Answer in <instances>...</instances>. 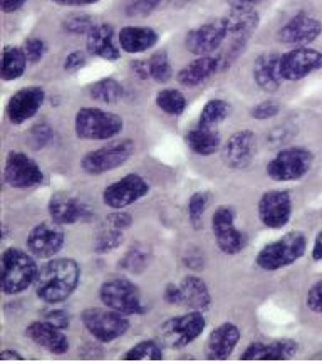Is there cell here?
Wrapping results in <instances>:
<instances>
[{"instance_id": "obj_4", "label": "cell", "mask_w": 322, "mask_h": 364, "mask_svg": "<svg viewBox=\"0 0 322 364\" xmlns=\"http://www.w3.org/2000/svg\"><path fill=\"white\" fill-rule=\"evenodd\" d=\"M124 121L121 116L100 108H81L74 118V132L79 139L107 141L123 132Z\"/></svg>"}, {"instance_id": "obj_17", "label": "cell", "mask_w": 322, "mask_h": 364, "mask_svg": "<svg viewBox=\"0 0 322 364\" xmlns=\"http://www.w3.org/2000/svg\"><path fill=\"white\" fill-rule=\"evenodd\" d=\"M45 101V91L39 86H27L14 92L6 106L7 119L14 126H21L39 113Z\"/></svg>"}, {"instance_id": "obj_39", "label": "cell", "mask_w": 322, "mask_h": 364, "mask_svg": "<svg viewBox=\"0 0 322 364\" xmlns=\"http://www.w3.org/2000/svg\"><path fill=\"white\" fill-rule=\"evenodd\" d=\"M149 264V252L143 245H134L119 260V267L132 274H141Z\"/></svg>"}, {"instance_id": "obj_9", "label": "cell", "mask_w": 322, "mask_h": 364, "mask_svg": "<svg viewBox=\"0 0 322 364\" xmlns=\"http://www.w3.org/2000/svg\"><path fill=\"white\" fill-rule=\"evenodd\" d=\"M134 153V143L129 139L121 141H111L104 146L95 149L84 155L81 160V168L84 173L91 176L104 175L107 171H113L116 168L123 166Z\"/></svg>"}, {"instance_id": "obj_20", "label": "cell", "mask_w": 322, "mask_h": 364, "mask_svg": "<svg viewBox=\"0 0 322 364\" xmlns=\"http://www.w3.org/2000/svg\"><path fill=\"white\" fill-rule=\"evenodd\" d=\"M257 155V134L252 129H240L228 138L222 149L223 163L232 170H245Z\"/></svg>"}, {"instance_id": "obj_23", "label": "cell", "mask_w": 322, "mask_h": 364, "mask_svg": "<svg viewBox=\"0 0 322 364\" xmlns=\"http://www.w3.org/2000/svg\"><path fill=\"white\" fill-rule=\"evenodd\" d=\"M242 333L233 323H222L217 326L207 339V358L212 361H223L232 356L237 344L240 343Z\"/></svg>"}, {"instance_id": "obj_47", "label": "cell", "mask_w": 322, "mask_h": 364, "mask_svg": "<svg viewBox=\"0 0 322 364\" xmlns=\"http://www.w3.org/2000/svg\"><path fill=\"white\" fill-rule=\"evenodd\" d=\"M44 319L49 321L50 324H54L59 329H68L71 326V316L68 314V311L64 309H45Z\"/></svg>"}, {"instance_id": "obj_50", "label": "cell", "mask_w": 322, "mask_h": 364, "mask_svg": "<svg viewBox=\"0 0 322 364\" xmlns=\"http://www.w3.org/2000/svg\"><path fill=\"white\" fill-rule=\"evenodd\" d=\"M163 297L168 304L171 306H180L181 304V292H180V286L178 284L168 282L165 287V292H163Z\"/></svg>"}, {"instance_id": "obj_45", "label": "cell", "mask_w": 322, "mask_h": 364, "mask_svg": "<svg viewBox=\"0 0 322 364\" xmlns=\"http://www.w3.org/2000/svg\"><path fill=\"white\" fill-rule=\"evenodd\" d=\"M104 223L113 228H118V230L126 232L133 225V215L132 213L124 212V210H113L109 215H106Z\"/></svg>"}, {"instance_id": "obj_7", "label": "cell", "mask_w": 322, "mask_h": 364, "mask_svg": "<svg viewBox=\"0 0 322 364\" xmlns=\"http://www.w3.org/2000/svg\"><path fill=\"white\" fill-rule=\"evenodd\" d=\"M84 329L102 344L113 343L129 329V321L109 307H86L81 314Z\"/></svg>"}, {"instance_id": "obj_13", "label": "cell", "mask_w": 322, "mask_h": 364, "mask_svg": "<svg viewBox=\"0 0 322 364\" xmlns=\"http://www.w3.org/2000/svg\"><path fill=\"white\" fill-rule=\"evenodd\" d=\"M149 193L148 181L136 173H129L113 181L102 191V203L113 210H124Z\"/></svg>"}, {"instance_id": "obj_32", "label": "cell", "mask_w": 322, "mask_h": 364, "mask_svg": "<svg viewBox=\"0 0 322 364\" xmlns=\"http://www.w3.org/2000/svg\"><path fill=\"white\" fill-rule=\"evenodd\" d=\"M232 113L230 102L225 100H220V97H215V100H210L205 102L202 113H200L198 118V126L200 128L207 129H217L223 121H225Z\"/></svg>"}, {"instance_id": "obj_58", "label": "cell", "mask_w": 322, "mask_h": 364, "mask_svg": "<svg viewBox=\"0 0 322 364\" xmlns=\"http://www.w3.org/2000/svg\"><path fill=\"white\" fill-rule=\"evenodd\" d=\"M149 2H153V4H155V6L158 7V6H160V4H163V2H166V0H149Z\"/></svg>"}, {"instance_id": "obj_21", "label": "cell", "mask_w": 322, "mask_h": 364, "mask_svg": "<svg viewBox=\"0 0 322 364\" xmlns=\"http://www.w3.org/2000/svg\"><path fill=\"white\" fill-rule=\"evenodd\" d=\"M299 351V343L294 339H275L270 343L255 341L245 348L242 361H286Z\"/></svg>"}, {"instance_id": "obj_54", "label": "cell", "mask_w": 322, "mask_h": 364, "mask_svg": "<svg viewBox=\"0 0 322 364\" xmlns=\"http://www.w3.org/2000/svg\"><path fill=\"white\" fill-rule=\"evenodd\" d=\"M26 4L27 0H2V2H0V7H2L4 14H12L24 7Z\"/></svg>"}, {"instance_id": "obj_3", "label": "cell", "mask_w": 322, "mask_h": 364, "mask_svg": "<svg viewBox=\"0 0 322 364\" xmlns=\"http://www.w3.org/2000/svg\"><path fill=\"white\" fill-rule=\"evenodd\" d=\"M307 250V239L302 232H289L281 239L269 242L255 257L257 267L264 272H277L284 267L299 262Z\"/></svg>"}, {"instance_id": "obj_42", "label": "cell", "mask_w": 322, "mask_h": 364, "mask_svg": "<svg viewBox=\"0 0 322 364\" xmlns=\"http://www.w3.org/2000/svg\"><path fill=\"white\" fill-rule=\"evenodd\" d=\"M247 42L245 39H232L230 46H228V49L223 53L222 55H218V60H220V71H225L232 66L233 63H235L237 59H239V55L244 53L245 48H247Z\"/></svg>"}, {"instance_id": "obj_37", "label": "cell", "mask_w": 322, "mask_h": 364, "mask_svg": "<svg viewBox=\"0 0 322 364\" xmlns=\"http://www.w3.org/2000/svg\"><path fill=\"white\" fill-rule=\"evenodd\" d=\"M124 242V232L118 230V228H113L109 225H106L97 232L96 240H95V250L97 254H109L121 247V244Z\"/></svg>"}, {"instance_id": "obj_48", "label": "cell", "mask_w": 322, "mask_h": 364, "mask_svg": "<svg viewBox=\"0 0 322 364\" xmlns=\"http://www.w3.org/2000/svg\"><path fill=\"white\" fill-rule=\"evenodd\" d=\"M155 9L156 6L149 0H132L126 7V14H128V17H146Z\"/></svg>"}, {"instance_id": "obj_11", "label": "cell", "mask_w": 322, "mask_h": 364, "mask_svg": "<svg viewBox=\"0 0 322 364\" xmlns=\"http://www.w3.org/2000/svg\"><path fill=\"white\" fill-rule=\"evenodd\" d=\"M4 180L14 190H31L44 181V171L27 153L11 151L6 158Z\"/></svg>"}, {"instance_id": "obj_12", "label": "cell", "mask_w": 322, "mask_h": 364, "mask_svg": "<svg viewBox=\"0 0 322 364\" xmlns=\"http://www.w3.org/2000/svg\"><path fill=\"white\" fill-rule=\"evenodd\" d=\"M292 197L286 190L265 191L257 203V215L264 227L270 230H281L287 227L292 217Z\"/></svg>"}, {"instance_id": "obj_10", "label": "cell", "mask_w": 322, "mask_h": 364, "mask_svg": "<svg viewBox=\"0 0 322 364\" xmlns=\"http://www.w3.org/2000/svg\"><path fill=\"white\" fill-rule=\"evenodd\" d=\"M235 210L222 205L212 217V233L218 250L225 255H237L249 244L247 233L235 225Z\"/></svg>"}, {"instance_id": "obj_24", "label": "cell", "mask_w": 322, "mask_h": 364, "mask_svg": "<svg viewBox=\"0 0 322 364\" xmlns=\"http://www.w3.org/2000/svg\"><path fill=\"white\" fill-rule=\"evenodd\" d=\"M86 49L90 55L118 60L121 58V48L114 41V27L111 24H95L86 36Z\"/></svg>"}, {"instance_id": "obj_33", "label": "cell", "mask_w": 322, "mask_h": 364, "mask_svg": "<svg viewBox=\"0 0 322 364\" xmlns=\"http://www.w3.org/2000/svg\"><path fill=\"white\" fill-rule=\"evenodd\" d=\"M87 92H90L91 100L102 102V105H114V102L123 100L124 87L121 86V82L116 81V79L104 77L92 82L91 86L87 87Z\"/></svg>"}, {"instance_id": "obj_30", "label": "cell", "mask_w": 322, "mask_h": 364, "mask_svg": "<svg viewBox=\"0 0 322 364\" xmlns=\"http://www.w3.org/2000/svg\"><path fill=\"white\" fill-rule=\"evenodd\" d=\"M185 141L191 149V153L198 156H212L217 151H220L222 138L217 129L207 128H195L186 133Z\"/></svg>"}, {"instance_id": "obj_46", "label": "cell", "mask_w": 322, "mask_h": 364, "mask_svg": "<svg viewBox=\"0 0 322 364\" xmlns=\"http://www.w3.org/2000/svg\"><path fill=\"white\" fill-rule=\"evenodd\" d=\"M307 309L314 314H322V279L317 281L306 294Z\"/></svg>"}, {"instance_id": "obj_28", "label": "cell", "mask_w": 322, "mask_h": 364, "mask_svg": "<svg viewBox=\"0 0 322 364\" xmlns=\"http://www.w3.org/2000/svg\"><path fill=\"white\" fill-rule=\"evenodd\" d=\"M158 42V32L153 27L146 26H126L119 31L118 44L121 50L128 54H141Z\"/></svg>"}, {"instance_id": "obj_18", "label": "cell", "mask_w": 322, "mask_h": 364, "mask_svg": "<svg viewBox=\"0 0 322 364\" xmlns=\"http://www.w3.org/2000/svg\"><path fill=\"white\" fill-rule=\"evenodd\" d=\"M322 34V24L319 18L307 12H297L289 18L277 32L279 42L286 46H307Z\"/></svg>"}, {"instance_id": "obj_56", "label": "cell", "mask_w": 322, "mask_h": 364, "mask_svg": "<svg viewBox=\"0 0 322 364\" xmlns=\"http://www.w3.org/2000/svg\"><path fill=\"white\" fill-rule=\"evenodd\" d=\"M228 7L230 9H242V7H250L255 9V6L262 4L264 0H227Z\"/></svg>"}, {"instance_id": "obj_22", "label": "cell", "mask_w": 322, "mask_h": 364, "mask_svg": "<svg viewBox=\"0 0 322 364\" xmlns=\"http://www.w3.org/2000/svg\"><path fill=\"white\" fill-rule=\"evenodd\" d=\"M26 336L37 346L48 349L53 354H66L69 351V339L64 331L45 319L34 321L27 326Z\"/></svg>"}, {"instance_id": "obj_31", "label": "cell", "mask_w": 322, "mask_h": 364, "mask_svg": "<svg viewBox=\"0 0 322 364\" xmlns=\"http://www.w3.org/2000/svg\"><path fill=\"white\" fill-rule=\"evenodd\" d=\"M27 63H29V59H27L24 48L6 46L2 53V69H0L2 81L11 82L24 76Z\"/></svg>"}, {"instance_id": "obj_5", "label": "cell", "mask_w": 322, "mask_h": 364, "mask_svg": "<svg viewBox=\"0 0 322 364\" xmlns=\"http://www.w3.org/2000/svg\"><path fill=\"white\" fill-rule=\"evenodd\" d=\"M100 299L102 306L109 307L119 314L139 316L146 312L138 286L126 277H113L102 282L100 287Z\"/></svg>"}, {"instance_id": "obj_43", "label": "cell", "mask_w": 322, "mask_h": 364, "mask_svg": "<svg viewBox=\"0 0 322 364\" xmlns=\"http://www.w3.org/2000/svg\"><path fill=\"white\" fill-rule=\"evenodd\" d=\"M53 136L54 133L48 123H37L31 129V144L36 149H42L53 141Z\"/></svg>"}, {"instance_id": "obj_19", "label": "cell", "mask_w": 322, "mask_h": 364, "mask_svg": "<svg viewBox=\"0 0 322 364\" xmlns=\"http://www.w3.org/2000/svg\"><path fill=\"white\" fill-rule=\"evenodd\" d=\"M50 220L59 225H71L77 222H90L95 217L91 207L82 200L66 191H58L49 200L48 205Z\"/></svg>"}, {"instance_id": "obj_26", "label": "cell", "mask_w": 322, "mask_h": 364, "mask_svg": "<svg viewBox=\"0 0 322 364\" xmlns=\"http://www.w3.org/2000/svg\"><path fill=\"white\" fill-rule=\"evenodd\" d=\"M180 292H181V304L188 311H200L207 312L212 307V294L207 282L198 275L190 274L185 275L180 281Z\"/></svg>"}, {"instance_id": "obj_49", "label": "cell", "mask_w": 322, "mask_h": 364, "mask_svg": "<svg viewBox=\"0 0 322 364\" xmlns=\"http://www.w3.org/2000/svg\"><path fill=\"white\" fill-rule=\"evenodd\" d=\"M87 55H90V53H84V50H73L64 59V69L69 73L79 71V69H82L87 64Z\"/></svg>"}, {"instance_id": "obj_52", "label": "cell", "mask_w": 322, "mask_h": 364, "mask_svg": "<svg viewBox=\"0 0 322 364\" xmlns=\"http://www.w3.org/2000/svg\"><path fill=\"white\" fill-rule=\"evenodd\" d=\"M59 7H86V6H95V4L101 2V0H50Z\"/></svg>"}, {"instance_id": "obj_27", "label": "cell", "mask_w": 322, "mask_h": 364, "mask_svg": "<svg viewBox=\"0 0 322 364\" xmlns=\"http://www.w3.org/2000/svg\"><path fill=\"white\" fill-rule=\"evenodd\" d=\"M217 71H220L218 55L217 58L215 55H200L180 69L176 74V81L185 87H197L212 77Z\"/></svg>"}, {"instance_id": "obj_53", "label": "cell", "mask_w": 322, "mask_h": 364, "mask_svg": "<svg viewBox=\"0 0 322 364\" xmlns=\"http://www.w3.org/2000/svg\"><path fill=\"white\" fill-rule=\"evenodd\" d=\"M132 71L136 74L139 79H148L149 77V64L148 60L136 59L132 63Z\"/></svg>"}, {"instance_id": "obj_57", "label": "cell", "mask_w": 322, "mask_h": 364, "mask_svg": "<svg viewBox=\"0 0 322 364\" xmlns=\"http://www.w3.org/2000/svg\"><path fill=\"white\" fill-rule=\"evenodd\" d=\"M0 359L2 361H24V356L22 354H18L16 349H4L2 354H0Z\"/></svg>"}, {"instance_id": "obj_6", "label": "cell", "mask_w": 322, "mask_h": 364, "mask_svg": "<svg viewBox=\"0 0 322 364\" xmlns=\"http://www.w3.org/2000/svg\"><path fill=\"white\" fill-rule=\"evenodd\" d=\"M312 163H314V155L307 148H282L267 163L265 173H267L270 180L279 181V183H284V181H299L309 173Z\"/></svg>"}, {"instance_id": "obj_14", "label": "cell", "mask_w": 322, "mask_h": 364, "mask_svg": "<svg viewBox=\"0 0 322 364\" xmlns=\"http://www.w3.org/2000/svg\"><path fill=\"white\" fill-rule=\"evenodd\" d=\"M322 69V53L299 46L281 55V76L284 81H301Z\"/></svg>"}, {"instance_id": "obj_8", "label": "cell", "mask_w": 322, "mask_h": 364, "mask_svg": "<svg viewBox=\"0 0 322 364\" xmlns=\"http://www.w3.org/2000/svg\"><path fill=\"white\" fill-rule=\"evenodd\" d=\"M207 328V319L203 312L188 311L185 314L170 317L161 324V339L166 346L183 349L195 343Z\"/></svg>"}, {"instance_id": "obj_55", "label": "cell", "mask_w": 322, "mask_h": 364, "mask_svg": "<svg viewBox=\"0 0 322 364\" xmlns=\"http://www.w3.org/2000/svg\"><path fill=\"white\" fill-rule=\"evenodd\" d=\"M311 255H312V260H316V262H322V230L317 232Z\"/></svg>"}, {"instance_id": "obj_51", "label": "cell", "mask_w": 322, "mask_h": 364, "mask_svg": "<svg viewBox=\"0 0 322 364\" xmlns=\"http://www.w3.org/2000/svg\"><path fill=\"white\" fill-rule=\"evenodd\" d=\"M185 265L191 270H200L203 269V254L197 249L188 250V255L183 257Z\"/></svg>"}, {"instance_id": "obj_38", "label": "cell", "mask_w": 322, "mask_h": 364, "mask_svg": "<svg viewBox=\"0 0 322 364\" xmlns=\"http://www.w3.org/2000/svg\"><path fill=\"white\" fill-rule=\"evenodd\" d=\"M210 203V195L207 191H195L188 198V222L193 230H200L203 225V215Z\"/></svg>"}, {"instance_id": "obj_35", "label": "cell", "mask_w": 322, "mask_h": 364, "mask_svg": "<svg viewBox=\"0 0 322 364\" xmlns=\"http://www.w3.org/2000/svg\"><path fill=\"white\" fill-rule=\"evenodd\" d=\"M124 361H161L163 351L156 341H139L123 356Z\"/></svg>"}, {"instance_id": "obj_29", "label": "cell", "mask_w": 322, "mask_h": 364, "mask_svg": "<svg viewBox=\"0 0 322 364\" xmlns=\"http://www.w3.org/2000/svg\"><path fill=\"white\" fill-rule=\"evenodd\" d=\"M225 24L230 39H245L249 41L250 36L259 29L260 16L255 9L242 7V9H230L227 14Z\"/></svg>"}, {"instance_id": "obj_25", "label": "cell", "mask_w": 322, "mask_h": 364, "mask_svg": "<svg viewBox=\"0 0 322 364\" xmlns=\"http://www.w3.org/2000/svg\"><path fill=\"white\" fill-rule=\"evenodd\" d=\"M281 55L282 54L277 53L260 54L254 64V71H252L254 81L260 90L269 95L277 91L284 81L281 76Z\"/></svg>"}, {"instance_id": "obj_40", "label": "cell", "mask_w": 322, "mask_h": 364, "mask_svg": "<svg viewBox=\"0 0 322 364\" xmlns=\"http://www.w3.org/2000/svg\"><path fill=\"white\" fill-rule=\"evenodd\" d=\"M92 26H95V22H92V18L87 14H69L63 21L64 31L76 36H87V32L92 29Z\"/></svg>"}, {"instance_id": "obj_44", "label": "cell", "mask_w": 322, "mask_h": 364, "mask_svg": "<svg viewBox=\"0 0 322 364\" xmlns=\"http://www.w3.org/2000/svg\"><path fill=\"white\" fill-rule=\"evenodd\" d=\"M22 48H24L27 59H29V63L32 64L39 63V60L44 58L45 49H48L45 48V42L39 39V37H29V39H26Z\"/></svg>"}, {"instance_id": "obj_2", "label": "cell", "mask_w": 322, "mask_h": 364, "mask_svg": "<svg viewBox=\"0 0 322 364\" xmlns=\"http://www.w3.org/2000/svg\"><path fill=\"white\" fill-rule=\"evenodd\" d=\"M39 267L34 255L17 247H9L2 252V292L17 296L34 286Z\"/></svg>"}, {"instance_id": "obj_1", "label": "cell", "mask_w": 322, "mask_h": 364, "mask_svg": "<svg viewBox=\"0 0 322 364\" xmlns=\"http://www.w3.org/2000/svg\"><path fill=\"white\" fill-rule=\"evenodd\" d=\"M81 282V265L69 257L48 259L36 279V296L49 306L68 301Z\"/></svg>"}, {"instance_id": "obj_36", "label": "cell", "mask_w": 322, "mask_h": 364, "mask_svg": "<svg viewBox=\"0 0 322 364\" xmlns=\"http://www.w3.org/2000/svg\"><path fill=\"white\" fill-rule=\"evenodd\" d=\"M149 64V79L158 84H166L171 81L173 77V68H171L170 59H168V54L165 50H160V53H155L151 58L148 59Z\"/></svg>"}, {"instance_id": "obj_16", "label": "cell", "mask_w": 322, "mask_h": 364, "mask_svg": "<svg viewBox=\"0 0 322 364\" xmlns=\"http://www.w3.org/2000/svg\"><path fill=\"white\" fill-rule=\"evenodd\" d=\"M228 37L225 18H215V21L205 22V24L191 29L185 37V46L188 53L193 55H212L215 50L220 49Z\"/></svg>"}, {"instance_id": "obj_34", "label": "cell", "mask_w": 322, "mask_h": 364, "mask_svg": "<svg viewBox=\"0 0 322 364\" xmlns=\"http://www.w3.org/2000/svg\"><path fill=\"white\" fill-rule=\"evenodd\" d=\"M155 102L158 108L168 116H180L186 109V97L183 92L178 90H171V87L158 92Z\"/></svg>"}, {"instance_id": "obj_15", "label": "cell", "mask_w": 322, "mask_h": 364, "mask_svg": "<svg viewBox=\"0 0 322 364\" xmlns=\"http://www.w3.org/2000/svg\"><path fill=\"white\" fill-rule=\"evenodd\" d=\"M27 250L37 259H53L66 244V233L59 223L41 222L27 235Z\"/></svg>"}, {"instance_id": "obj_41", "label": "cell", "mask_w": 322, "mask_h": 364, "mask_svg": "<svg viewBox=\"0 0 322 364\" xmlns=\"http://www.w3.org/2000/svg\"><path fill=\"white\" fill-rule=\"evenodd\" d=\"M281 113V105L275 100H265L260 101L250 109V116L257 121H269L274 119L275 116Z\"/></svg>"}]
</instances>
